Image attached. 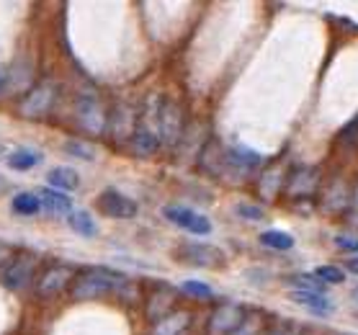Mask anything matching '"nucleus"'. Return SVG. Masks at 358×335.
Here are the masks:
<instances>
[{"label":"nucleus","mask_w":358,"mask_h":335,"mask_svg":"<svg viewBox=\"0 0 358 335\" xmlns=\"http://www.w3.org/2000/svg\"><path fill=\"white\" fill-rule=\"evenodd\" d=\"M284 168L281 165H268V168H263L261 178H258V191H261V197L266 201H273V199L281 197V191H284Z\"/></svg>","instance_id":"17"},{"label":"nucleus","mask_w":358,"mask_h":335,"mask_svg":"<svg viewBox=\"0 0 358 335\" xmlns=\"http://www.w3.org/2000/svg\"><path fill=\"white\" fill-rule=\"evenodd\" d=\"M10 209H13V214H21V217H34V214L41 212V201L36 194L24 191V194H16V197H13Z\"/></svg>","instance_id":"24"},{"label":"nucleus","mask_w":358,"mask_h":335,"mask_svg":"<svg viewBox=\"0 0 358 335\" xmlns=\"http://www.w3.org/2000/svg\"><path fill=\"white\" fill-rule=\"evenodd\" d=\"M75 122L88 134H103L108 124V108L93 88H85L75 99Z\"/></svg>","instance_id":"2"},{"label":"nucleus","mask_w":358,"mask_h":335,"mask_svg":"<svg viewBox=\"0 0 358 335\" xmlns=\"http://www.w3.org/2000/svg\"><path fill=\"white\" fill-rule=\"evenodd\" d=\"M292 302H296L299 307L304 310H310L312 315H317V318H330L333 315V302L327 299L325 294H312V292H292Z\"/></svg>","instance_id":"18"},{"label":"nucleus","mask_w":358,"mask_h":335,"mask_svg":"<svg viewBox=\"0 0 358 335\" xmlns=\"http://www.w3.org/2000/svg\"><path fill=\"white\" fill-rule=\"evenodd\" d=\"M289 284L296 286L294 292H312V294H325V292H327V284H322L317 276H304V273H299V276H292V278H289Z\"/></svg>","instance_id":"27"},{"label":"nucleus","mask_w":358,"mask_h":335,"mask_svg":"<svg viewBox=\"0 0 358 335\" xmlns=\"http://www.w3.org/2000/svg\"><path fill=\"white\" fill-rule=\"evenodd\" d=\"M268 335H301V325L294 322V320H284V322H278V325L271 327Z\"/></svg>","instance_id":"31"},{"label":"nucleus","mask_w":358,"mask_h":335,"mask_svg":"<svg viewBox=\"0 0 358 335\" xmlns=\"http://www.w3.org/2000/svg\"><path fill=\"white\" fill-rule=\"evenodd\" d=\"M315 276L322 281V284H343L345 281V273L341 269H335V266H320L315 271Z\"/></svg>","instance_id":"30"},{"label":"nucleus","mask_w":358,"mask_h":335,"mask_svg":"<svg viewBox=\"0 0 358 335\" xmlns=\"http://www.w3.org/2000/svg\"><path fill=\"white\" fill-rule=\"evenodd\" d=\"M67 224H70V229L78 232L80 237H96L98 235V224L93 222V217H90L85 209H73V214L67 217Z\"/></svg>","instance_id":"23"},{"label":"nucleus","mask_w":358,"mask_h":335,"mask_svg":"<svg viewBox=\"0 0 358 335\" xmlns=\"http://www.w3.org/2000/svg\"><path fill=\"white\" fill-rule=\"evenodd\" d=\"M137 119H139L137 108L119 101L114 108H108L106 134L114 139L116 145H129V139L134 137V131H137Z\"/></svg>","instance_id":"7"},{"label":"nucleus","mask_w":358,"mask_h":335,"mask_svg":"<svg viewBox=\"0 0 358 335\" xmlns=\"http://www.w3.org/2000/svg\"><path fill=\"white\" fill-rule=\"evenodd\" d=\"M41 157H44V155H41L39 150L18 148V150H13V152L8 155V168L26 173V171H31L34 165H39V163H41Z\"/></svg>","instance_id":"22"},{"label":"nucleus","mask_w":358,"mask_h":335,"mask_svg":"<svg viewBox=\"0 0 358 335\" xmlns=\"http://www.w3.org/2000/svg\"><path fill=\"white\" fill-rule=\"evenodd\" d=\"M163 214L173 224H178L180 229H188V232H194V235H212V220L209 217H203V214L194 212V209H188V206H165Z\"/></svg>","instance_id":"13"},{"label":"nucleus","mask_w":358,"mask_h":335,"mask_svg":"<svg viewBox=\"0 0 358 335\" xmlns=\"http://www.w3.org/2000/svg\"><path fill=\"white\" fill-rule=\"evenodd\" d=\"M173 255L194 269H220L224 263V253L209 243H183Z\"/></svg>","instance_id":"9"},{"label":"nucleus","mask_w":358,"mask_h":335,"mask_svg":"<svg viewBox=\"0 0 358 335\" xmlns=\"http://www.w3.org/2000/svg\"><path fill=\"white\" fill-rule=\"evenodd\" d=\"M57 85L52 80H41L26 93L24 99L18 101V114L26 116V119H44V116L52 114V108L57 106Z\"/></svg>","instance_id":"5"},{"label":"nucleus","mask_w":358,"mask_h":335,"mask_svg":"<svg viewBox=\"0 0 358 335\" xmlns=\"http://www.w3.org/2000/svg\"><path fill=\"white\" fill-rule=\"evenodd\" d=\"M13 255H16V250H13V248H10L8 243H0V266H3V269L8 266Z\"/></svg>","instance_id":"36"},{"label":"nucleus","mask_w":358,"mask_h":335,"mask_svg":"<svg viewBox=\"0 0 358 335\" xmlns=\"http://www.w3.org/2000/svg\"><path fill=\"white\" fill-rule=\"evenodd\" d=\"M6 88V78H3V75H0V90Z\"/></svg>","instance_id":"38"},{"label":"nucleus","mask_w":358,"mask_h":335,"mask_svg":"<svg viewBox=\"0 0 358 335\" xmlns=\"http://www.w3.org/2000/svg\"><path fill=\"white\" fill-rule=\"evenodd\" d=\"M350 194L353 188L348 186V180L343 176H333L322 188V197H320V209L327 214H343L350 204Z\"/></svg>","instance_id":"12"},{"label":"nucleus","mask_w":358,"mask_h":335,"mask_svg":"<svg viewBox=\"0 0 358 335\" xmlns=\"http://www.w3.org/2000/svg\"><path fill=\"white\" fill-rule=\"evenodd\" d=\"M65 152L70 157H78V160H96V148L90 142H83V139H67Z\"/></svg>","instance_id":"28"},{"label":"nucleus","mask_w":358,"mask_h":335,"mask_svg":"<svg viewBox=\"0 0 358 335\" xmlns=\"http://www.w3.org/2000/svg\"><path fill=\"white\" fill-rule=\"evenodd\" d=\"M176 302H178V289H173L168 284H157L155 289H150V294L145 299V315L147 320L155 325L160 320L176 312Z\"/></svg>","instance_id":"10"},{"label":"nucleus","mask_w":358,"mask_h":335,"mask_svg":"<svg viewBox=\"0 0 358 335\" xmlns=\"http://www.w3.org/2000/svg\"><path fill=\"white\" fill-rule=\"evenodd\" d=\"M155 129H157V137H160V145H163V148L173 150L180 145L183 131H186V119H183V108H180L176 101H168V99L160 101Z\"/></svg>","instance_id":"4"},{"label":"nucleus","mask_w":358,"mask_h":335,"mask_svg":"<svg viewBox=\"0 0 358 335\" xmlns=\"http://www.w3.org/2000/svg\"><path fill=\"white\" fill-rule=\"evenodd\" d=\"M245 315V307L237 302H222L214 307V312L206 320V333L209 335H232Z\"/></svg>","instance_id":"11"},{"label":"nucleus","mask_w":358,"mask_h":335,"mask_svg":"<svg viewBox=\"0 0 358 335\" xmlns=\"http://www.w3.org/2000/svg\"><path fill=\"white\" fill-rule=\"evenodd\" d=\"M98 209L111 217V220H131V217H137L139 206L134 199L124 197L119 191H103L101 197H98Z\"/></svg>","instance_id":"14"},{"label":"nucleus","mask_w":358,"mask_h":335,"mask_svg":"<svg viewBox=\"0 0 358 335\" xmlns=\"http://www.w3.org/2000/svg\"><path fill=\"white\" fill-rule=\"evenodd\" d=\"M36 197H39L41 201V209H47V212L52 214H73V199L67 197V194H62V191H55V188H39L36 191Z\"/></svg>","instance_id":"19"},{"label":"nucleus","mask_w":358,"mask_h":335,"mask_svg":"<svg viewBox=\"0 0 358 335\" xmlns=\"http://www.w3.org/2000/svg\"><path fill=\"white\" fill-rule=\"evenodd\" d=\"M345 271H348V273H356V276H358V255H353V258H348V261H345Z\"/></svg>","instance_id":"37"},{"label":"nucleus","mask_w":358,"mask_h":335,"mask_svg":"<svg viewBox=\"0 0 358 335\" xmlns=\"http://www.w3.org/2000/svg\"><path fill=\"white\" fill-rule=\"evenodd\" d=\"M188 325H191V315L176 310L173 315H168L165 320L152 325V335H183L188 330Z\"/></svg>","instance_id":"21"},{"label":"nucleus","mask_w":358,"mask_h":335,"mask_svg":"<svg viewBox=\"0 0 358 335\" xmlns=\"http://www.w3.org/2000/svg\"><path fill=\"white\" fill-rule=\"evenodd\" d=\"M343 217H345V222H348V224L358 227V186L353 188V194H350V204H348V209L343 212Z\"/></svg>","instance_id":"33"},{"label":"nucleus","mask_w":358,"mask_h":335,"mask_svg":"<svg viewBox=\"0 0 358 335\" xmlns=\"http://www.w3.org/2000/svg\"><path fill=\"white\" fill-rule=\"evenodd\" d=\"M237 214L245 217V220H252V222H261L263 220V209L255 204H237Z\"/></svg>","instance_id":"34"},{"label":"nucleus","mask_w":358,"mask_h":335,"mask_svg":"<svg viewBox=\"0 0 358 335\" xmlns=\"http://www.w3.org/2000/svg\"><path fill=\"white\" fill-rule=\"evenodd\" d=\"M180 292L188 297H196V299H209V297L214 294L212 286L203 284V281H194V278H191V281H183V284H180Z\"/></svg>","instance_id":"29"},{"label":"nucleus","mask_w":358,"mask_h":335,"mask_svg":"<svg viewBox=\"0 0 358 335\" xmlns=\"http://www.w3.org/2000/svg\"><path fill=\"white\" fill-rule=\"evenodd\" d=\"M263 330V315L258 310H245L240 325L232 335H258Z\"/></svg>","instance_id":"26"},{"label":"nucleus","mask_w":358,"mask_h":335,"mask_svg":"<svg viewBox=\"0 0 358 335\" xmlns=\"http://www.w3.org/2000/svg\"><path fill=\"white\" fill-rule=\"evenodd\" d=\"M127 284L124 273H116L111 269H85L78 271L73 286H70V297L75 302H85V299H96L108 292H116Z\"/></svg>","instance_id":"1"},{"label":"nucleus","mask_w":358,"mask_h":335,"mask_svg":"<svg viewBox=\"0 0 358 335\" xmlns=\"http://www.w3.org/2000/svg\"><path fill=\"white\" fill-rule=\"evenodd\" d=\"M3 188H6V180H3V178H0V191H3Z\"/></svg>","instance_id":"39"},{"label":"nucleus","mask_w":358,"mask_h":335,"mask_svg":"<svg viewBox=\"0 0 358 335\" xmlns=\"http://www.w3.org/2000/svg\"><path fill=\"white\" fill-rule=\"evenodd\" d=\"M224 145L222 142H217V139H206L201 145V150H199V168H201L206 176H212V178H217V176H222L224 173Z\"/></svg>","instance_id":"16"},{"label":"nucleus","mask_w":358,"mask_h":335,"mask_svg":"<svg viewBox=\"0 0 358 335\" xmlns=\"http://www.w3.org/2000/svg\"><path fill=\"white\" fill-rule=\"evenodd\" d=\"M34 271H36V255L29 253V250H21V253L13 255L8 266L3 269L0 281H3V286L10 289V292H21V289H26V286L31 284Z\"/></svg>","instance_id":"8"},{"label":"nucleus","mask_w":358,"mask_h":335,"mask_svg":"<svg viewBox=\"0 0 358 335\" xmlns=\"http://www.w3.org/2000/svg\"><path fill=\"white\" fill-rule=\"evenodd\" d=\"M75 276H78V271H75L70 263H49L47 269L36 276L34 289H36L39 297L49 299V297H57V294H62L65 289H70Z\"/></svg>","instance_id":"6"},{"label":"nucleus","mask_w":358,"mask_h":335,"mask_svg":"<svg viewBox=\"0 0 358 335\" xmlns=\"http://www.w3.org/2000/svg\"><path fill=\"white\" fill-rule=\"evenodd\" d=\"M47 183H49V188H55V191L70 194V191H78V188H80V176H78V171H73V168L59 165V168H52V171L47 173Z\"/></svg>","instance_id":"20"},{"label":"nucleus","mask_w":358,"mask_h":335,"mask_svg":"<svg viewBox=\"0 0 358 335\" xmlns=\"http://www.w3.org/2000/svg\"><path fill=\"white\" fill-rule=\"evenodd\" d=\"M258 165H261V157L255 155V152H250L248 148H227L224 150V171L235 173V176L248 178Z\"/></svg>","instance_id":"15"},{"label":"nucleus","mask_w":358,"mask_h":335,"mask_svg":"<svg viewBox=\"0 0 358 335\" xmlns=\"http://www.w3.org/2000/svg\"><path fill=\"white\" fill-rule=\"evenodd\" d=\"M320 188H322V171L317 165H294L286 173L281 197H286L289 201H310Z\"/></svg>","instance_id":"3"},{"label":"nucleus","mask_w":358,"mask_h":335,"mask_svg":"<svg viewBox=\"0 0 358 335\" xmlns=\"http://www.w3.org/2000/svg\"><path fill=\"white\" fill-rule=\"evenodd\" d=\"M353 139H358V116L348 124V127H343L341 134H338V142H341V145H350Z\"/></svg>","instance_id":"35"},{"label":"nucleus","mask_w":358,"mask_h":335,"mask_svg":"<svg viewBox=\"0 0 358 335\" xmlns=\"http://www.w3.org/2000/svg\"><path fill=\"white\" fill-rule=\"evenodd\" d=\"M258 240L263 248H271V250H292L294 248V237L289 232H281V229H266Z\"/></svg>","instance_id":"25"},{"label":"nucleus","mask_w":358,"mask_h":335,"mask_svg":"<svg viewBox=\"0 0 358 335\" xmlns=\"http://www.w3.org/2000/svg\"><path fill=\"white\" fill-rule=\"evenodd\" d=\"M333 243L345 253H358V237L356 235H335Z\"/></svg>","instance_id":"32"}]
</instances>
